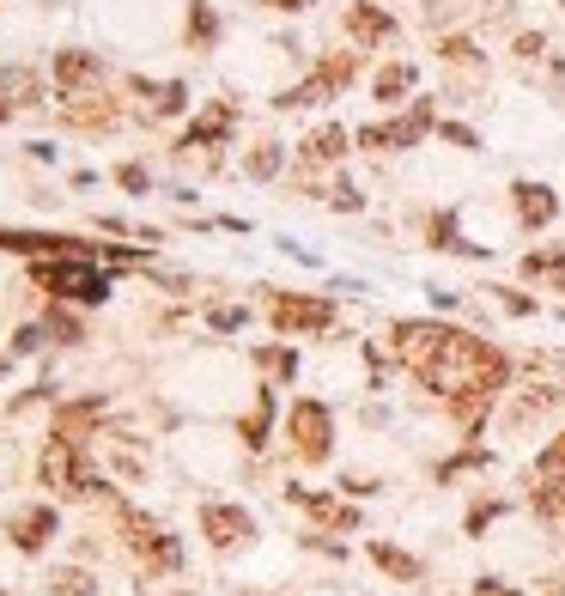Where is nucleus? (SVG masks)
Returning a JSON list of instances; mask_svg holds the SVG:
<instances>
[{
    "mask_svg": "<svg viewBox=\"0 0 565 596\" xmlns=\"http://www.w3.org/2000/svg\"><path fill=\"white\" fill-rule=\"evenodd\" d=\"M426 128H432V104H414V116H408V122H383V128H365L359 140H365V146H414Z\"/></svg>",
    "mask_w": 565,
    "mask_h": 596,
    "instance_id": "nucleus-11",
    "label": "nucleus"
},
{
    "mask_svg": "<svg viewBox=\"0 0 565 596\" xmlns=\"http://www.w3.org/2000/svg\"><path fill=\"white\" fill-rule=\"evenodd\" d=\"M371 560H377L389 578H420V560L401 554V548H389V542H371Z\"/></svg>",
    "mask_w": 565,
    "mask_h": 596,
    "instance_id": "nucleus-17",
    "label": "nucleus"
},
{
    "mask_svg": "<svg viewBox=\"0 0 565 596\" xmlns=\"http://www.w3.org/2000/svg\"><path fill=\"white\" fill-rule=\"evenodd\" d=\"M49 536H55V511H49V505H25V511L13 517V548H19V554H37Z\"/></svg>",
    "mask_w": 565,
    "mask_h": 596,
    "instance_id": "nucleus-12",
    "label": "nucleus"
},
{
    "mask_svg": "<svg viewBox=\"0 0 565 596\" xmlns=\"http://www.w3.org/2000/svg\"><path fill=\"white\" fill-rule=\"evenodd\" d=\"M347 37H353L359 49L389 43V37H395V19H389L383 7H371V0H353V7H347Z\"/></svg>",
    "mask_w": 565,
    "mask_h": 596,
    "instance_id": "nucleus-10",
    "label": "nucleus"
},
{
    "mask_svg": "<svg viewBox=\"0 0 565 596\" xmlns=\"http://www.w3.org/2000/svg\"><path fill=\"white\" fill-rule=\"evenodd\" d=\"M553 213H559V201H553V189H547V183H517V219H523L529 232L553 226Z\"/></svg>",
    "mask_w": 565,
    "mask_h": 596,
    "instance_id": "nucleus-13",
    "label": "nucleus"
},
{
    "mask_svg": "<svg viewBox=\"0 0 565 596\" xmlns=\"http://www.w3.org/2000/svg\"><path fill=\"white\" fill-rule=\"evenodd\" d=\"M122 189H134V195H140V189H146V171H140V165H122Z\"/></svg>",
    "mask_w": 565,
    "mask_h": 596,
    "instance_id": "nucleus-29",
    "label": "nucleus"
},
{
    "mask_svg": "<svg viewBox=\"0 0 565 596\" xmlns=\"http://www.w3.org/2000/svg\"><path fill=\"white\" fill-rule=\"evenodd\" d=\"M225 128H231V104H219L213 116H201V122H195V128L183 134V146H213V140H219Z\"/></svg>",
    "mask_w": 565,
    "mask_h": 596,
    "instance_id": "nucleus-18",
    "label": "nucleus"
},
{
    "mask_svg": "<svg viewBox=\"0 0 565 596\" xmlns=\"http://www.w3.org/2000/svg\"><path fill=\"white\" fill-rule=\"evenodd\" d=\"M244 171H250V177H274V171H280V146H274V140H262V146H250V159H244Z\"/></svg>",
    "mask_w": 565,
    "mask_h": 596,
    "instance_id": "nucleus-23",
    "label": "nucleus"
},
{
    "mask_svg": "<svg viewBox=\"0 0 565 596\" xmlns=\"http://www.w3.org/2000/svg\"><path fill=\"white\" fill-rule=\"evenodd\" d=\"M268 420H274V396L262 390L256 408H250V420H244V444H268Z\"/></svg>",
    "mask_w": 565,
    "mask_h": 596,
    "instance_id": "nucleus-22",
    "label": "nucleus"
},
{
    "mask_svg": "<svg viewBox=\"0 0 565 596\" xmlns=\"http://www.w3.org/2000/svg\"><path fill=\"white\" fill-rule=\"evenodd\" d=\"M329 323H335L329 298H274V329H286V335H316Z\"/></svg>",
    "mask_w": 565,
    "mask_h": 596,
    "instance_id": "nucleus-6",
    "label": "nucleus"
},
{
    "mask_svg": "<svg viewBox=\"0 0 565 596\" xmlns=\"http://www.w3.org/2000/svg\"><path fill=\"white\" fill-rule=\"evenodd\" d=\"M73 238H43V232H0V250H19V256H55Z\"/></svg>",
    "mask_w": 565,
    "mask_h": 596,
    "instance_id": "nucleus-16",
    "label": "nucleus"
},
{
    "mask_svg": "<svg viewBox=\"0 0 565 596\" xmlns=\"http://www.w3.org/2000/svg\"><path fill=\"white\" fill-rule=\"evenodd\" d=\"M55 590H61V596H92V578H86V572H61Z\"/></svg>",
    "mask_w": 565,
    "mask_h": 596,
    "instance_id": "nucleus-26",
    "label": "nucleus"
},
{
    "mask_svg": "<svg viewBox=\"0 0 565 596\" xmlns=\"http://www.w3.org/2000/svg\"><path fill=\"white\" fill-rule=\"evenodd\" d=\"M140 98H152V116H177V110L189 104L183 86H146V80H140Z\"/></svg>",
    "mask_w": 565,
    "mask_h": 596,
    "instance_id": "nucleus-20",
    "label": "nucleus"
},
{
    "mask_svg": "<svg viewBox=\"0 0 565 596\" xmlns=\"http://www.w3.org/2000/svg\"><path fill=\"white\" fill-rule=\"evenodd\" d=\"M535 511H547V517H565V432L541 451V463H535Z\"/></svg>",
    "mask_w": 565,
    "mask_h": 596,
    "instance_id": "nucleus-5",
    "label": "nucleus"
},
{
    "mask_svg": "<svg viewBox=\"0 0 565 596\" xmlns=\"http://www.w3.org/2000/svg\"><path fill=\"white\" fill-rule=\"evenodd\" d=\"M122 530H128V542H134V554L152 566V572H177V560H183V548L165 536V530H152L140 511H122Z\"/></svg>",
    "mask_w": 565,
    "mask_h": 596,
    "instance_id": "nucleus-4",
    "label": "nucleus"
},
{
    "mask_svg": "<svg viewBox=\"0 0 565 596\" xmlns=\"http://www.w3.org/2000/svg\"><path fill=\"white\" fill-rule=\"evenodd\" d=\"M286 499H298V505L316 517V524H329V530H353V524H359V511L341 505V499H322V493H304V487H292Z\"/></svg>",
    "mask_w": 565,
    "mask_h": 596,
    "instance_id": "nucleus-14",
    "label": "nucleus"
},
{
    "mask_svg": "<svg viewBox=\"0 0 565 596\" xmlns=\"http://www.w3.org/2000/svg\"><path fill=\"white\" fill-rule=\"evenodd\" d=\"M505 311H517V317H529V311H535V298H523V292H505Z\"/></svg>",
    "mask_w": 565,
    "mask_h": 596,
    "instance_id": "nucleus-30",
    "label": "nucleus"
},
{
    "mask_svg": "<svg viewBox=\"0 0 565 596\" xmlns=\"http://www.w3.org/2000/svg\"><path fill=\"white\" fill-rule=\"evenodd\" d=\"M401 92H414V67H408V61H395V67L377 73V98H383V104H395Z\"/></svg>",
    "mask_w": 565,
    "mask_h": 596,
    "instance_id": "nucleus-19",
    "label": "nucleus"
},
{
    "mask_svg": "<svg viewBox=\"0 0 565 596\" xmlns=\"http://www.w3.org/2000/svg\"><path fill=\"white\" fill-rule=\"evenodd\" d=\"M292 444H298L304 463L329 457V408H322V402H298L292 408Z\"/></svg>",
    "mask_w": 565,
    "mask_h": 596,
    "instance_id": "nucleus-7",
    "label": "nucleus"
},
{
    "mask_svg": "<svg viewBox=\"0 0 565 596\" xmlns=\"http://www.w3.org/2000/svg\"><path fill=\"white\" fill-rule=\"evenodd\" d=\"M474 596H517V590H511V584H493V578H480V584H474Z\"/></svg>",
    "mask_w": 565,
    "mask_h": 596,
    "instance_id": "nucleus-31",
    "label": "nucleus"
},
{
    "mask_svg": "<svg viewBox=\"0 0 565 596\" xmlns=\"http://www.w3.org/2000/svg\"><path fill=\"white\" fill-rule=\"evenodd\" d=\"M353 73H359V55H329V61H322V67H316V80H322V86H329V92H341V86L353 80Z\"/></svg>",
    "mask_w": 565,
    "mask_h": 596,
    "instance_id": "nucleus-21",
    "label": "nucleus"
},
{
    "mask_svg": "<svg viewBox=\"0 0 565 596\" xmlns=\"http://www.w3.org/2000/svg\"><path fill=\"white\" fill-rule=\"evenodd\" d=\"M268 7H280V13H304L310 0H268Z\"/></svg>",
    "mask_w": 565,
    "mask_h": 596,
    "instance_id": "nucleus-32",
    "label": "nucleus"
},
{
    "mask_svg": "<svg viewBox=\"0 0 565 596\" xmlns=\"http://www.w3.org/2000/svg\"><path fill=\"white\" fill-rule=\"evenodd\" d=\"M201 530L213 548H237V542H250L256 524H250V511H237V505H207L201 511Z\"/></svg>",
    "mask_w": 565,
    "mask_h": 596,
    "instance_id": "nucleus-9",
    "label": "nucleus"
},
{
    "mask_svg": "<svg viewBox=\"0 0 565 596\" xmlns=\"http://www.w3.org/2000/svg\"><path fill=\"white\" fill-rule=\"evenodd\" d=\"M213 31H219V25H213V13H207V7H195V13H189V37H195V43H213Z\"/></svg>",
    "mask_w": 565,
    "mask_h": 596,
    "instance_id": "nucleus-25",
    "label": "nucleus"
},
{
    "mask_svg": "<svg viewBox=\"0 0 565 596\" xmlns=\"http://www.w3.org/2000/svg\"><path fill=\"white\" fill-rule=\"evenodd\" d=\"M37 280L55 298H73V305H104V298H110V274H98L92 262H43Z\"/></svg>",
    "mask_w": 565,
    "mask_h": 596,
    "instance_id": "nucleus-3",
    "label": "nucleus"
},
{
    "mask_svg": "<svg viewBox=\"0 0 565 596\" xmlns=\"http://www.w3.org/2000/svg\"><path fill=\"white\" fill-rule=\"evenodd\" d=\"M237 323H244V311H237V305H225V311H213V329H237Z\"/></svg>",
    "mask_w": 565,
    "mask_h": 596,
    "instance_id": "nucleus-28",
    "label": "nucleus"
},
{
    "mask_svg": "<svg viewBox=\"0 0 565 596\" xmlns=\"http://www.w3.org/2000/svg\"><path fill=\"white\" fill-rule=\"evenodd\" d=\"M341 153H347V128H335V122H329V128H316V134L298 146V159H304V165H335Z\"/></svg>",
    "mask_w": 565,
    "mask_h": 596,
    "instance_id": "nucleus-15",
    "label": "nucleus"
},
{
    "mask_svg": "<svg viewBox=\"0 0 565 596\" xmlns=\"http://www.w3.org/2000/svg\"><path fill=\"white\" fill-rule=\"evenodd\" d=\"M256 359H262V365H268V371H280V378H292V371H298V359H292V353H286V347H262V353H256Z\"/></svg>",
    "mask_w": 565,
    "mask_h": 596,
    "instance_id": "nucleus-24",
    "label": "nucleus"
},
{
    "mask_svg": "<svg viewBox=\"0 0 565 596\" xmlns=\"http://www.w3.org/2000/svg\"><path fill=\"white\" fill-rule=\"evenodd\" d=\"M505 353L499 347H487V341H474V335H462V329H450V341L414 371V378L426 384V390H444V396H456V390H505Z\"/></svg>",
    "mask_w": 565,
    "mask_h": 596,
    "instance_id": "nucleus-1",
    "label": "nucleus"
},
{
    "mask_svg": "<svg viewBox=\"0 0 565 596\" xmlns=\"http://www.w3.org/2000/svg\"><path fill=\"white\" fill-rule=\"evenodd\" d=\"M98 55H86V49H61L55 55V86H61V98H86L92 86H98Z\"/></svg>",
    "mask_w": 565,
    "mask_h": 596,
    "instance_id": "nucleus-8",
    "label": "nucleus"
},
{
    "mask_svg": "<svg viewBox=\"0 0 565 596\" xmlns=\"http://www.w3.org/2000/svg\"><path fill=\"white\" fill-rule=\"evenodd\" d=\"M444 61H474V43L468 37H444Z\"/></svg>",
    "mask_w": 565,
    "mask_h": 596,
    "instance_id": "nucleus-27",
    "label": "nucleus"
},
{
    "mask_svg": "<svg viewBox=\"0 0 565 596\" xmlns=\"http://www.w3.org/2000/svg\"><path fill=\"white\" fill-rule=\"evenodd\" d=\"M0 596H7V590H0Z\"/></svg>",
    "mask_w": 565,
    "mask_h": 596,
    "instance_id": "nucleus-33",
    "label": "nucleus"
},
{
    "mask_svg": "<svg viewBox=\"0 0 565 596\" xmlns=\"http://www.w3.org/2000/svg\"><path fill=\"white\" fill-rule=\"evenodd\" d=\"M43 487H55V493H92V487H104L92 469H86V451H79V438L61 426L49 444H43Z\"/></svg>",
    "mask_w": 565,
    "mask_h": 596,
    "instance_id": "nucleus-2",
    "label": "nucleus"
}]
</instances>
